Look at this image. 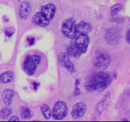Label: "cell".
I'll use <instances>...</instances> for the list:
<instances>
[{
    "mask_svg": "<svg viewBox=\"0 0 130 122\" xmlns=\"http://www.w3.org/2000/svg\"><path fill=\"white\" fill-rule=\"evenodd\" d=\"M67 53L69 56H71L72 57H76V58L79 57L82 55V53L79 50V48H77L75 43L71 44V45L67 47Z\"/></svg>",
    "mask_w": 130,
    "mask_h": 122,
    "instance_id": "e0dca14e",
    "label": "cell"
},
{
    "mask_svg": "<svg viewBox=\"0 0 130 122\" xmlns=\"http://www.w3.org/2000/svg\"><path fill=\"white\" fill-rule=\"evenodd\" d=\"M52 112V116L55 119L61 120L67 116L68 113V107L64 101L58 100L53 105Z\"/></svg>",
    "mask_w": 130,
    "mask_h": 122,
    "instance_id": "8992f818",
    "label": "cell"
},
{
    "mask_svg": "<svg viewBox=\"0 0 130 122\" xmlns=\"http://www.w3.org/2000/svg\"><path fill=\"white\" fill-rule=\"evenodd\" d=\"M125 39L127 43L129 44H130V27L128 29V30H127L126 34L125 36Z\"/></svg>",
    "mask_w": 130,
    "mask_h": 122,
    "instance_id": "603a6c76",
    "label": "cell"
},
{
    "mask_svg": "<svg viewBox=\"0 0 130 122\" xmlns=\"http://www.w3.org/2000/svg\"><path fill=\"white\" fill-rule=\"evenodd\" d=\"M93 27L91 24L86 22L85 21H81L76 25V30L77 34H88L91 32Z\"/></svg>",
    "mask_w": 130,
    "mask_h": 122,
    "instance_id": "5bb4252c",
    "label": "cell"
},
{
    "mask_svg": "<svg viewBox=\"0 0 130 122\" xmlns=\"http://www.w3.org/2000/svg\"><path fill=\"white\" fill-rule=\"evenodd\" d=\"M110 97H111V92H108L106 94L104 95L102 99L99 102L96 106V113L97 115L101 116L102 114L104 112L105 109H106L108 104L110 100Z\"/></svg>",
    "mask_w": 130,
    "mask_h": 122,
    "instance_id": "30bf717a",
    "label": "cell"
},
{
    "mask_svg": "<svg viewBox=\"0 0 130 122\" xmlns=\"http://www.w3.org/2000/svg\"><path fill=\"white\" fill-rule=\"evenodd\" d=\"M15 93L11 89L6 88L2 93V99L3 103L6 106H10L12 104Z\"/></svg>",
    "mask_w": 130,
    "mask_h": 122,
    "instance_id": "9a60e30c",
    "label": "cell"
},
{
    "mask_svg": "<svg viewBox=\"0 0 130 122\" xmlns=\"http://www.w3.org/2000/svg\"><path fill=\"white\" fill-rule=\"evenodd\" d=\"M58 63L67 69L70 73H74L75 72V67L74 64L71 61L69 58V55L67 52H62L58 55Z\"/></svg>",
    "mask_w": 130,
    "mask_h": 122,
    "instance_id": "ba28073f",
    "label": "cell"
},
{
    "mask_svg": "<svg viewBox=\"0 0 130 122\" xmlns=\"http://www.w3.org/2000/svg\"><path fill=\"white\" fill-rule=\"evenodd\" d=\"M27 41H28L29 44L30 46H32L35 43V38H33V37H27Z\"/></svg>",
    "mask_w": 130,
    "mask_h": 122,
    "instance_id": "7402d4cb",
    "label": "cell"
},
{
    "mask_svg": "<svg viewBox=\"0 0 130 122\" xmlns=\"http://www.w3.org/2000/svg\"><path fill=\"white\" fill-rule=\"evenodd\" d=\"M81 94V90L79 88L78 86H76V88H75L74 92V96H79V95Z\"/></svg>",
    "mask_w": 130,
    "mask_h": 122,
    "instance_id": "d4e9b609",
    "label": "cell"
},
{
    "mask_svg": "<svg viewBox=\"0 0 130 122\" xmlns=\"http://www.w3.org/2000/svg\"><path fill=\"white\" fill-rule=\"evenodd\" d=\"M11 114V110L8 108H5L0 111V118L2 119H6Z\"/></svg>",
    "mask_w": 130,
    "mask_h": 122,
    "instance_id": "44dd1931",
    "label": "cell"
},
{
    "mask_svg": "<svg viewBox=\"0 0 130 122\" xmlns=\"http://www.w3.org/2000/svg\"><path fill=\"white\" fill-rule=\"evenodd\" d=\"M41 61V56L39 54L27 55L23 62V69L27 75L33 76Z\"/></svg>",
    "mask_w": 130,
    "mask_h": 122,
    "instance_id": "7a4b0ae2",
    "label": "cell"
},
{
    "mask_svg": "<svg viewBox=\"0 0 130 122\" xmlns=\"http://www.w3.org/2000/svg\"><path fill=\"white\" fill-rule=\"evenodd\" d=\"M56 6L52 3H48L41 8V12L50 21L54 18L56 13Z\"/></svg>",
    "mask_w": 130,
    "mask_h": 122,
    "instance_id": "4fadbf2b",
    "label": "cell"
},
{
    "mask_svg": "<svg viewBox=\"0 0 130 122\" xmlns=\"http://www.w3.org/2000/svg\"><path fill=\"white\" fill-rule=\"evenodd\" d=\"M14 74L11 71H7L0 74V83L8 84L13 80Z\"/></svg>",
    "mask_w": 130,
    "mask_h": 122,
    "instance_id": "2e32d148",
    "label": "cell"
},
{
    "mask_svg": "<svg viewBox=\"0 0 130 122\" xmlns=\"http://www.w3.org/2000/svg\"><path fill=\"white\" fill-rule=\"evenodd\" d=\"M90 41L91 39L88 34H80L76 36L74 43L79 48V50L81 51L82 54H84L87 52Z\"/></svg>",
    "mask_w": 130,
    "mask_h": 122,
    "instance_id": "52a82bcc",
    "label": "cell"
},
{
    "mask_svg": "<svg viewBox=\"0 0 130 122\" xmlns=\"http://www.w3.org/2000/svg\"><path fill=\"white\" fill-rule=\"evenodd\" d=\"M20 116L23 119H29L32 117L30 109L26 106L22 107L20 109Z\"/></svg>",
    "mask_w": 130,
    "mask_h": 122,
    "instance_id": "d6986e66",
    "label": "cell"
},
{
    "mask_svg": "<svg viewBox=\"0 0 130 122\" xmlns=\"http://www.w3.org/2000/svg\"><path fill=\"white\" fill-rule=\"evenodd\" d=\"M121 121H128V119L126 118H123V119H121Z\"/></svg>",
    "mask_w": 130,
    "mask_h": 122,
    "instance_id": "f546056e",
    "label": "cell"
},
{
    "mask_svg": "<svg viewBox=\"0 0 130 122\" xmlns=\"http://www.w3.org/2000/svg\"><path fill=\"white\" fill-rule=\"evenodd\" d=\"M13 33H14L13 31H11V30H9L8 29H6V30H5V35H6L7 37H9V38L12 36Z\"/></svg>",
    "mask_w": 130,
    "mask_h": 122,
    "instance_id": "484cf974",
    "label": "cell"
},
{
    "mask_svg": "<svg viewBox=\"0 0 130 122\" xmlns=\"http://www.w3.org/2000/svg\"><path fill=\"white\" fill-rule=\"evenodd\" d=\"M41 113L43 114V116L46 119H50L51 117L52 116V112L51 111L50 108V107L47 104H43L41 106Z\"/></svg>",
    "mask_w": 130,
    "mask_h": 122,
    "instance_id": "ac0fdd59",
    "label": "cell"
},
{
    "mask_svg": "<svg viewBox=\"0 0 130 122\" xmlns=\"http://www.w3.org/2000/svg\"><path fill=\"white\" fill-rule=\"evenodd\" d=\"M32 85L33 88H34L35 90H38V88H39V85H40V84H39V83L36 82V81H34V82H33L32 83Z\"/></svg>",
    "mask_w": 130,
    "mask_h": 122,
    "instance_id": "4316f807",
    "label": "cell"
},
{
    "mask_svg": "<svg viewBox=\"0 0 130 122\" xmlns=\"http://www.w3.org/2000/svg\"><path fill=\"white\" fill-rule=\"evenodd\" d=\"M110 61V56L106 51L103 49L98 50L93 60V65L97 69L105 70L109 67Z\"/></svg>",
    "mask_w": 130,
    "mask_h": 122,
    "instance_id": "3957f363",
    "label": "cell"
},
{
    "mask_svg": "<svg viewBox=\"0 0 130 122\" xmlns=\"http://www.w3.org/2000/svg\"><path fill=\"white\" fill-rule=\"evenodd\" d=\"M76 25L77 24L74 18L70 17L65 19L61 26V31L63 35L69 39L76 38L77 34Z\"/></svg>",
    "mask_w": 130,
    "mask_h": 122,
    "instance_id": "277c9868",
    "label": "cell"
},
{
    "mask_svg": "<svg viewBox=\"0 0 130 122\" xmlns=\"http://www.w3.org/2000/svg\"><path fill=\"white\" fill-rule=\"evenodd\" d=\"M9 121H19V118L17 116H13L11 117V118L9 119Z\"/></svg>",
    "mask_w": 130,
    "mask_h": 122,
    "instance_id": "83f0119b",
    "label": "cell"
},
{
    "mask_svg": "<svg viewBox=\"0 0 130 122\" xmlns=\"http://www.w3.org/2000/svg\"><path fill=\"white\" fill-rule=\"evenodd\" d=\"M122 10H123V5H122V4H116V5H113L111 7V8H110V13H111L112 16H116L119 13V12Z\"/></svg>",
    "mask_w": 130,
    "mask_h": 122,
    "instance_id": "ffe728a7",
    "label": "cell"
},
{
    "mask_svg": "<svg viewBox=\"0 0 130 122\" xmlns=\"http://www.w3.org/2000/svg\"><path fill=\"white\" fill-rule=\"evenodd\" d=\"M86 111H87V107L86 104L83 102H78L72 107L71 116L74 119H79L83 117Z\"/></svg>",
    "mask_w": 130,
    "mask_h": 122,
    "instance_id": "9c48e42d",
    "label": "cell"
},
{
    "mask_svg": "<svg viewBox=\"0 0 130 122\" xmlns=\"http://www.w3.org/2000/svg\"><path fill=\"white\" fill-rule=\"evenodd\" d=\"M112 81V76L109 73L101 71L95 74L91 79L85 83V88L88 92H102L109 87Z\"/></svg>",
    "mask_w": 130,
    "mask_h": 122,
    "instance_id": "6da1fadb",
    "label": "cell"
},
{
    "mask_svg": "<svg viewBox=\"0 0 130 122\" xmlns=\"http://www.w3.org/2000/svg\"><path fill=\"white\" fill-rule=\"evenodd\" d=\"M114 20L116 22L118 23V24H122V23H123L124 22V19L123 17H117L115 18L114 19Z\"/></svg>",
    "mask_w": 130,
    "mask_h": 122,
    "instance_id": "cb8c5ba5",
    "label": "cell"
},
{
    "mask_svg": "<svg viewBox=\"0 0 130 122\" xmlns=\"http://www.w3.org/2000/svg\"><path fill=\"white\" fill-rule=\"evenodd\" d=\"M105 39L110 45L119 44L122 39V29L117 26L108 28L105 33Z\"/></svg>",
    "mask_w": 130,
    "mask_h": 122,
    "instance_id": "5b68a950",
    "label": "cell"
},
{
    "mask_svg": "<svg viewBox=\"0 0 130 122\" xmlns=\"http://www.w3.org/2000/svg\"><path fill=\"white\" fill-rule=\"evenodd\" d=\"M80 82L79 81V80H76V86H78V85H79Z\"/></svg>",
    "mask_w": 130,
    "mask_h": 122,
    "instance_id": "f1b7e54d",
    "label": "cell"
},
{
    "mask_svg": "<svg viewBox=\"0 0 130 122\" xmlns=\"http://www.w3.org/2000/svg\"><path fill=\"white\" fill-rule=\"evenodd\" d=\"M32 21L35 25L41 27H48L50 24V21L48 20L41 11H38L34 14L32 19Z\"/></svg>",
    "mask_w": 130,
    "mask_h": 122,
    "instance_id": "8fae6325",
    "label": "cell"
},
{
    "mask_svg": "<svg viewBox=\"0 0 130 122\" xmlns=\"http://www.w3.org/2000/svg\"><path fill=\"white\" fill-rule=\"evenodd\" d=\"M32 10L31 5L28 1H23L19 8V16L23 20H25L29 17Z\"/></svg>",
    "mask_w": 130,
    "mask_h": 122,
    "instance_id": "7c38bea8",
    "label": "cell"
}]
</instances>
